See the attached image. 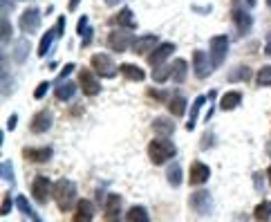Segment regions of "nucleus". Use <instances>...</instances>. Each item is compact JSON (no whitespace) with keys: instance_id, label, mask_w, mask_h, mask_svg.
I'll use <instances>...</instances> for the list:
<instances>
[{"instance_id":"obj_1","label":"nucleus","mask_w":271,"mask_h":222,"mask_svg":"<svg viewBox=\"0 0 271 222\" xmlns=\"http://www.w3.org/2000/svg\"><path fill=\"white\" fill-rule=\"evenodd\" d=\"M177 155V146L170 142L168 137H155L153 142L148 144V157L153 164H166L168 159H173Z\"/></svg>"},{"instance_id":"obj_2","label":"nucleus","mask_w":271,"mask_h":222,"mask_svg":"<svg viewBox=\"0 0 271 222\" xmlns=\"http://www.w3.org/2000/svg\"><path fill=\"white\" fill-rule=\"evenodd\" d=\"M54 202L56 206H59L63 213H67V211L72 209L79 200H76V184L70 182V180H59V182L54 184Z\"/></svg>"},{"instance_id":"obj_3","label":"nucleus","mask_w":271,"mask_h":222,"mask_svg":"<svg viewBox=\"0 0 271 222\" xmlns=\"http://www.w3.org/2000/svg\"><path fill=\"white\" fill-rule=\"evenodd\" d=\"M189 206L193 211H195L197 215H202V218H206V215H211V211H213V198H211V193L204 189H200V191H195V193H191L189 195Z\"/></svg>"},{"instance_id":"obj_4","label":"nucleus","mask_w":271,"mask_h":222,"mask_svg":"<svg viewBox=\"0 0 271 222\" xmlns=\"http://www.w3.org/2000/svg\"><path fill=\"white\" fill-rule=\"evenodd\" d=\"M90 68L97 72V76H106V79H114L117 72H119V68L114 65V61L110 59V56H106V54H95L92 56Z\"/></svg>"},{"instance_id":"obj_5","label":"nucleus","mask_w":271,"mask_h":222,"mask_svg":"<svg viewBox=\"0 0 271 222\" xmlns=\"http://www.w3.org/2000/svg\"><path fill=\"white\" fill-rule=\"evenodd\" d=\"M227 50H229V38L224 34L220 36H213L211 38V65L213 68H220L224 63V59H227Z\"/></svg>"},{"instance_id":"obj_6","label":"nucleus","mask_w":271,"mask_h":222,"mask_svg":"<svg viewBox=\"0 0 271 222\" xmlns=\"http://www.w3.org/2000/svg\"><path fill=\"white\" fill-rule=\"evenodd\" d=\"M79 85H81V90H83V95L85 97H97L99 92H101V83H99V79H97V72L95 70H81L79 72Z\"/></svg>"},{"instance_id":"obj_7","label":"nucleus","mask_w":271,"mask_h":222,"mask_svg":"<svg viewBox=\"0 0 271 222\" xmlns=\"http://www.w3.org/2000/svg\"><path fill=\"white\" fill-rule=\"evenodd\" d=\"M121 209H123V198L117 193H110L103 204V220L106 222H121Z\"/></svg>"},{"instance_id":"obj_8","label":"nucleus","mask_w":271,"mask_h":222,"mask_svg":"<svg viewBox=\"0 0 271 222\" xmlns=\"http://www.w3.org/2000/svg\"><path fill=\"white\" fill-rule=\"evenodd\" d=\"M54 191V184H52L50 177H45V175H36L34 182H32V195L34 200L38 204H45L50 198V193Z\"/></svg>"},{"instance_id":"obj_9","label":"nucleus","mask_w":271,"mask_h":222,"mask_svg":"<svg viewBox=\"0 0 271 222\" xmlns=\"http://www.w3.org/2000/svg\"><path fill=\"white\" fill-rule=\"evenodd\" d=\"M132 36H130L128 29H114V32L108 34V48L112 52H126L128 48H132Z\"/></svg>"},{"instance_id":"obj_10","label":"nucleus","mask_w":271,"mask_h":222,"mask_svg":"<svg viewBox=\"0 0 271 222\" xmlns=\"http://www.w3.org/2000/svg\"><path fill=\"white\" fill-rule=\"evenodd\" d=\"M52 123H54V115H52V110H40L36 112L32 117V121H29V130L34 132V135H43V132H48L52 128Z\"/></svg>"},{"instance_id":"obj_11","label":"nucleus","mask_w":271,"mask_h":222,"mask_svg":"<svg viewBox=\"0 0 271 222\" xmlns=\"http://www.w3.org/2000/svg\"><path fill=\"white\" fill-rule=\"evenodd\" d=\"M18 25H20V29H23L25 34H34L36 29L40 27V12L36 7L25 9L23 16H20V20H18Z\"/></svg>"},{"instance_id":"obj_12","label":"nucleus","mask_w":271,"mask_h":222,"mask_svg":"<svg viewBox=\"0 0 271 222\" xmlns=\"http://www.w3.org/2000/svg\"><path fill=\"white\" fill-rule=\"evenodd\" d=\"M211 177V168L206 166L204 162H193L191 171H189V184L191 187H202V184L208 182Z\"/></svg>"},{"instance_id":"obj_13","label":"nucleus","mask_w":271,"mask_h":222,"mask_svg":"<svg viewBox=\"0 0 271 222\" xmlns=\"http://www.w3.org/2000/svg\"><path fill=\"white\" fill-rule=\"evenodd\" d=\"M193 70H195L197 79H206V76L211 74V70H213L211 56H206L202 50H195V54H193Z\"/></svg>"},{"instance_id":"obj_14","label":"nucleus","mask_w":271,"mask_h":222,"mask_svg":"<svg viewBox=\"0 0 271 222\" xmlns=\"http://www.w3.org/2000/svg\"><path fill=\"white\" fill-rule=\"evenodd\" d=\"M52 155H54V151H52L50 146H43V148H23V157L27 159V162H32V164H48L52 159Z\"/></svg>"},{"instance_id":"obj_15","label":"nucleus","mask_w":271,"mask_h":222,"mask_svg":"<svg viewBox=\"0 0 271 222\" xmlns=\"http://www.w3.org/2000/svg\"><path fill=\"white\" fill-rule=\"evenodd\" d=\"M173 52H175V45L173 43H161V45H157V48H155L148 54V63L153 65V68H157V65H164V61L168 59Z\"/></svg>"},{"instance_id":"obj_16","label":"nucleus","mask_w":271,"mask_h":222,"mask_svg":"<svg viewBox=\"0 0 271 222\" xmlns=\"http://www.w3.org/2000/svg\"><path fill=\"white\" fill-rule=\"evenodd\" d=\"M95 218V206H92L90 200H79L74 209V215H72V222H92Z\"/></svg>"},{"instance_id":"obj_17","label":"nucleus","mask_w":271,"mask_h":222,"mask_svg":"<svg viewBox=\"0 0 271 222\" xmlns=\"http://www.w3.org/2000/svg\"><path fill=\"white\" fill-rule=\"evenodd\" d=\"M159 45V38L157 36H153V34H148V36H142V38H137L132 43V52L137 56H142V54H150L155 48Z\"/></svg>"},{"instance_id":"obj_18","label":"nucleus","mask_w":271,"mask_h":222,"mask_svg":"<svg viewBox=\"0 0 271 222\" xmlns=\"http://www.w3.org/2000/svg\"><path fill=\"white\" fill-rule=\"evenodd\" d=\"M231 18H233V23H236V27H238V34L249 32V27H251V16H249L247 9H242V7H233Z\"/></svg>"},{"instance_id":"obj_19","label":"nucleus","mask_w":271,"mask_h":222,"mask_svg":"<svg viewBox=\"0 0 271 222\" xmlns=\"http://www.w3.org/2000/svg\"><path fill=\"white\" fill-rule=\"evenodd\" d=\"M168 112L173 117H177V119L186 115V97L182 95V92H175V95L168 99Z\"/></svg>"},{"instance_id":"obj_20","label":"nucleus","mask_w":271,"mask_h":222,"mask_svg":"<svg viewBox=\"0 0 271 222\" xmlns=\"http://www.w3.org/2000/svg\"><path fill=\"white\" fill-rule=\"evenodd\" d=\"M119 72L123 74V79L134 81V83H139V81L146 79V72L139 68V65H134V63H123V65H119Z\"/></svg>"},{"instance_id":"obj_21","label":"nucleus","mask_w":271,"mask_h":222,"mask_svg":"<svg viewBox=\"0 0 271 222\" xmlns=\"http://www.w3.org/2000/svg\"><path fill=\"white\" fill-rule=\"evenodd\" d=\"M153 130L157 132L159 137H170L175 132V123L168 119V117H155L153 119Z\"/></svg>"},{"instance_id":"obj_22","label":"nucleus","mask_w":271,"mask_h":222,"mask_svg":"<svg viewBox=\"0 0 271 222\" xmlns=\"http://www.w3.org/2000/svg\"><path fill=\"white\" fill-rule=\"evenodd\" d=\"M204 103H206V97H204V95H197V97H195V101H193V106H191L189 121H186V130H189V132L195 130L197 117H200V110H202V106H204Z\"/></svg>"},{"instance_id":"obj_23","label":"nucleus","mask_w":271,"mask_h":222,"mask_svg":"<svg viewBox=\"0 0 271 222\" xmlns=\"http://www.w3.org/2000/svg\"><path fill=\"white\" fill-rule=\"evenodd\" d=\"M240 103H242V92L231 90V92H227V95L220 99V108L224 112H231V110H236Z\"/></svg>"},{"instance_id":"obj_24","label":"nucleus","mask_w":271,"mask_h":222,"mask_svg":"<svg viewBox=\"0 0 271 222\" xmlns=\"http://www.w3.org/2000/svg\"><path fill=\"white\" fill-rule=\"evenodd\" d=\"M112 25H121V29L123 27H128V29H134L137 27V20H134V16H132V12L126 7V9H121V12L117 14L112 20H110Z\"/></svg>"},{"instance_id":"obj_25","label":"nucleus","mask_w":271,"mask_h":222,"mask_svg":"<svg viewBox=\"0 0 271 222\" xmlns=\"http://www.w3.org/2000/svg\"><path fill=\"white\" fill-rule=\"evenodd\" d=\"M14 200H16V209H18L23 215H27V218L32 220V222H43V220H40V215L36 213L32 206H29V202H27V198H25V195H16Z\"/></svg>"},{"instance_id":"obj_26","label":"nucleus","mask_w":271,"mask_h":222,"mask_svg":"<svg viewBox=\"0 0 271 222\" xmlns=\"http://www.w3.org/2000/svg\"><path fill=\"white\" fill-rule=\"evenodd\" d=\"M126 222H150V215H148V211H146V206H142V204L130 206L126 213Z\"/></svg>"},{"instance_id":"obj_27","label":"nucleus","mask_w":271,"mask_h":222,"mask_svg":"<svg viewBox=\"0 0 271 222\" xmlns=\"http://www.w3.org/2000/svg\"><path fill=\"white\" fill-rule=\"evenodd\" d=\"M74 92H76V85L72 83V81H65V83H59V85H56L54 97H56L59 101H70L72 97H74Z\"/></svg>"},{"instance_id":"obj_28","label":"nucleus","mask_w":271,"mask_h":222,"mask_svg":"<svg viewBox=\"0 0 271 222\" xmlns=\"http://www.w3.org/2000/svg\"><path fill=\"white\" fill-rule=\"evenodd\" d=\"M253 220L255 222H271V200H262L253 209Z\"/></svg>"},{"instance_id":"obj_29","label":"nucleus","mask_w":271,"mask_h":222,"mask_svg":"<svg viewBox=\"0 0 271 222\" xmlns=\"http://www.w3.org/2000/svg\"><path fill=\"white\" fill-rule=\"evenodd\" d=\"M166 180H168V184L173 189H177L182 184V166L177 162H173L168 168H166Z\"/></svg>"},{"instance_id":"obj_30","label":"nucleus","mask_w":271,"mask_h":222,"mask_svg":"<svg viewBox=\"0 0 271 222\" xmlns=\"http://www.w3.org/2000/svg\"><path fill=\"white\" fill-rule=\"evenodd\" d=\"M186 72H189L186 61L184 59H177L173 63V76H170V79H173L175 83H184V81H186Z\"/></svg>"},{"instance_id":"obj_31","label":"nucleus","mask_w":271,"mask_h":222,"mask_svg":"<svg viewBox=\"0 0 271 222\" xmlns=\"http://www.w3.org/2000/svg\"><path fill=\"white\" fill-rule=\"evenodd\" d=\"M173 76V65H157L153 72V81L155 83H164L166 79H170Z\"/></svg>"},{"instance_id":"obj_32","label":"nucleus","mask_w":271,"mask_h":222,"mask_svg":"<svg viewBox=\"0 0 271 222\" xmlns=\"http://www.w3.org/2000/svg\"><path fill=\"white\" fill-rule=\"evenodd\" d=\"M255 83L260 87H271V65H264V68L258 70L255 74Z\"/></svg>"},{"instance_id":"obj_33","label":"nucleus","mask_w":271,"mask_h":222,"mask_svg":"<svg viewBox=\"0 0 271 222\" xmlns=\"http://www.w3.org/2000/svg\"><path fill=\"white\" fill-rule=\"evenodd\" d=\"M0 175H3V180L5 182H9V184L16 182V175H14V168H12V162H9V159H5L3 162V166H0Z\"/></svg>"},{"instance_id":"obj_34","label":"nucleus","mask_w":271,"mask_h":222,"mask_svg":"<svg viewBox=\"0 0 271 222\" xmlns=\"http://www.w3.org/2000/svg\"><path fill=\"white\" fill-rule=\"evenodd\" d=\"M54 36H56V32H45V36H43V40H40V45H38V56H45V52H48V48L52 45V40H54Z\"/></svg>"},{"instance_id":"obj_35","label":"nucleus","mask_w":271,"mask_h":222,"mask_svg":"<svg viewBox=\"0 0 271 222\" xmlns=\"http://www.w3.org/2000/svg\"><path fill=\"white\" fill-rule=\"evenodd\" d=\"M27 52H29V45L25 43V40H20V43H18V50L14 52V54H16L14 59H16L18 63H25V59H27Z\"/></svg>"},{"instance_id":"obj_36","label":"nucleus","mask_w":271,"mask_h":222,"mask_svg":"<svg viewBox=\"0 0 271 222\" xmlns=\"http://www.w3.org/2000/svg\"><path fill=\"white\" fill-rule=\"evenodd\" d=\"M251 76V70L249 68H238L236 74H229V81H247Z\"/></svg>"},{"instance_id":"obj_37","label":"nucleus","mask_w":271,"mask_h":222,"mask_svg":"<svg viewBox=\"0 0 271 222\" xmlns=\"http://www.w3.org/2000/svg\"><path fill=\"white\" fill-rule=\"evenodd\" d=\"M213 144H215V135H213L211 130H206L204 137H202V142H200V148H202V151H208Z\"/></svg>"},{"instance_id":"obj_38","label":"nucleus","mask_w":271,"mask_h":222,"mask_svg":"<svg viewBox=\"0 0 271 222\" xmlns=\"http://www.w3.org/2000/svg\"><path fill=\"white\" fill-rule=\"evenodd\" d=\"M48 90H50V81H40L34 90V99H43V97L48 95Z\"/></svg>"},{"instance_id":"obj_39","label":"nucleus","mask_w":271,"mask_h":222,"mask_svg":"<svg viewBox=\"0 0 271 222\" xmlns=\"http://www.w3.org/2000/svg\"><path fill=\"white\" fill-rule=\"evenodd\" d=\"M14 202H16V200H14L9 193H5V195H3V209H0V213H3V215H9V211H12V204H14Z\"/></svg>"},{"instance_id":"obj_40","label":"nucleus","mask_w":271,"mask_h":222,"mask_svg":"<svg viewBox=\"0 0 271 222\" xmlns=\"http://www.w3.org/2000/svg\"><path fill=\"white\" fill-rule=\"evenodd\" d=\"M148 97H153V99H157V101H168L170 97H168V92H164V90H155V87H148Z\"/></svg>"},{"instance_id":"obj_41","label":"nucleus","mask_w":271,"mask_h":222,"mask_svg":"<svg viewBox=\"0 0 271 222\" xmlns=\"http://www.w3.org/2000/svg\"><path fill=\"white\" fill-rule=\"evenodd\" d=\"M9 36H12V25H9L7 18H3V43H7Z\"/></svg>"},{"instance_id":"obj_42","label":"nucleus","mask_w":271,"mask_h":222,"mask_svg":"<svg viewBox=\"0 0 271 222\" xmlns=\"http://www.w3.org/2000/svg\"><path fill=\"white\" fill-rule=\"evenodd\" d=\"M70 72H74V63H67V65H65L63 72H61V74H59V81L67 79V74H70Z\"/></svg>"},{"instance_id":"obj_43","label":"nucleus","mask_w":271,"mask_h":222,"mask_svg":"<svg viewBox=\"0 0 271 222\" xmlns=\"http://www.w3.org/2000/svg\"><path fill=\"white\" fill-rule=\"evenodd\" d=\"M16 123H18V115H12L7 119V130H14V128H16Z\"/></svg>"},{"instance_id":"obj_44","label":"nucleus","mask_w":271,"mask_h":222,"mask_svg":"<svg viewBox=\"0 0 271 222\" xmlns=\"http://www.w3.org/2000/svg\"><path fill=\"white\" fill-rule=\"evenodd\" d=\"M264 54L271 56V32L267 34V40H264Z\"/></svg>"},{"instance_id":"obj_45","label":"nucleus","mask_w":271,"mask_h":222,"mask_svg":"<svg viewBox=\"0 0 271 222\" xmlns=\"http://www.w3.org/2000/svg\"><path fill=\"white\" fill-rule=\"evenodd\" d=\"M79 3H81V0H70V3H67V9H70V12H74V9L79 7Z\"/></svg>"},{"instance_id":"obj_46","label":"nucleus","mask_w":271,"mask_h":222,"mask_svg":"<svg viewBox=\"0 0 271 222\" xmlns=\"http://www.w3.org/2000/svg\"><path fill=\"white\" fill-rule=\"evenodd\" d=\"M236 3H242V5H249V7H253L255 0H236Z\"/></svg>"},{"instance_id":"obj_47","label":"nucleus","mask_w":271,"mask_h":222,"mask_svg":"<svg viewBox=\"0 0 271 222\" xmlns=\"http://www.w3.org/2000/svg\"><path fill=\"white\" fill-rule=\"evenodd\" d=\"M267 177H269V184H271V166L267 168Z\"/></svg>"},{"instance_id":"obj_48","label":"nucleus","mask_w":271,"mask_h":222,"mask_svg":"<svg viewBox=\"0 0 271 222\" xmlns=\"http://www.w3.org/2000/svg\"><path fill=\"white\" fill-rule=\"evenodd\" d=\"M106 3H108V5H117L119 0H106Z\"/></svg>"},{"instance_id":"obj_49","label":"nucleus","mask_w":271,"mask_h":222,"mask_svg":"<svg viewBox=\"0 0 271 222\" xmlns=\"http://www.w3.org/2000/svg\"><path fill=\"white\" fill-rule=\"evenodd\" d=\"M267 151H269V153H271V142H269V144H267Z\"/></svg>"},{"instance_id":"obj_50","label":"nucleus","mask_w":271,"mask_h":222,"mask_svg":"<svg viewBox=\"0 0 271 222\" xmlns=\"http://www.w3.org/2000/svg\"><path fill=\"white\" fill-rule=\"evenodd\" d=\"M267 5H271V0H267Z\"/></svg>"}]
</instances>
